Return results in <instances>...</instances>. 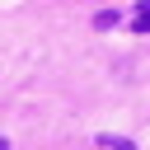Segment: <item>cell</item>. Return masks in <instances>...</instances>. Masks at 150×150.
I'll list each match as a JSON object with an SVG mask.
<instances>
[{
	"instance_id": "1",
	"label": "cell",
	"mask_w": 150,
	"mask_h": 150,
	"mask_svg": "<svg viewBox=\"0 0 150 150\" xmlns=\"http://www.w3.org/2000/svg\"><path fill=\"white\" fill-rule=\"evenodd\" d=\"M131 28H136V33H150V5H141V9H136V19H131Z\"/></svg>"
},
{
	"instance_id": "2",
	"label": "cell",
	"mask_w": 150,
	"mask_h": 150,
	"mask_svg": "<svg viewBox=\"0 0 150 150\" xmlns=\"http://www.w3.org/2000/svg\"><path fill=\"white\" fill-rule=\"evenodd\" d=\"M112 150H136V145L131 141H112Z\"/></svg>"
}]
</instances>
